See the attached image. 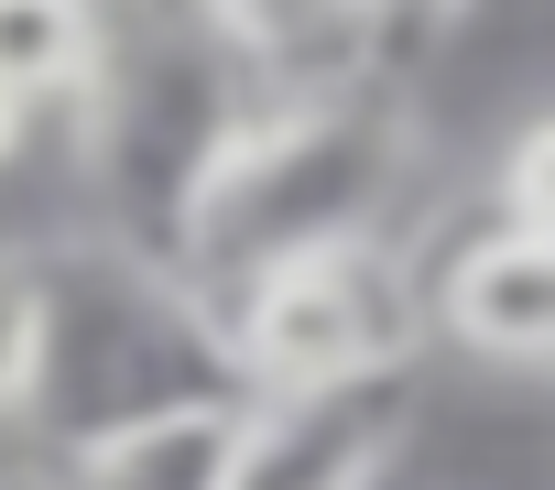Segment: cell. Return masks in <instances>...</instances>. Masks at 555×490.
Instances as JSON below:
<instances>
[{
  "mask_svg": "<svg viewBox=\"0 0 555 490\" xmlns=\"http://www.w3.org/2000/svg\"><path fill=\"white\" fill-rule=\"evenodd\" d=\"M23 284H34V360H23L12 436L34 457H77L99 436L240 403V360L218 338V306L175 262L77 229V240H44L23 262Z\"/></svg>",
  "mask_w": 555,
  "mask_h": 490,
  "instance_id": "cell-1",
  "label": "cell"
},
{
  "mask_svg": "<svg viewBox=\"0 0 555 490\" xmlns=\"http://www.w3.org/2000/svg\"><path fill=\"white\" fill-rule=\"evenodd\" d=\"M392 196H403V109L382 99V77L327 99H261L207 164V185L185 196L175 273L207 306H229L250 273L317 252V240L382 229Z\"/></svg>",
  "mask_w": 555,
  "mask_h": 490,
  "instance_id": "cell-2",
  "label": "cell"
},
{
  "mask_svg": "<svg viewBox=\"0 0 555 490\" xmlns=\"http://www.w3.org/2000/svg\"><path fill=\"white\" fill-rule=\"evenodd\" d=\"M250 109H261V88L240 77V55L185 12V0L109 12L99 77L77 88V164H88L99 240L175 262L185 196L207 185V164L229 153V131H240Z\"/></svg>",
  "mask_w": 555,
  "mask_h": 490,
  "instance_id": "cell-3",
  "label": "cell"
},
{
  "mask_svg": "<svg viewBox=\"0 0 555 490\" xmlns=\"http://www.w3.org/2000/svg\"><path fill=\"white\" fill-rule=\"evenodd\" d=\"M218 338L240 360V392H306V382H360L425 349L414 317V262L382 229L360 240H317V252L250 273L218 306Z\"/></svg>",
  "mask_w": 555,
  "mask_h": 490,
  "instance_id": "cell-4",
  "label": "cell"
},
{
  "mask_svg": "<svg viewBox=\"0 0 555 490\" xmlns=\"http://www.w3.org/2000/svg\"><path fill=\"white\" fill-rule=\"evenodd\" d=\"M414 425H425L414 360L360 382H306V392H240L218 490H392Z\"/></svg>",
  "mask_w": 555,
  "mask_h": 490,
  "instance_id": "cell-5",
  "label": "cell"
},
{
  "mask_svg": "<svg viewBox=\"0 0 555 490\" xmlns=\"http://www.w3.org/2000/svg\"><path fill=\"white\" fill-rule=\"evenodd\" d=\"M414 317L457 360H479L501 382H544V349H555V240L512 229V218L457 229L447 252L414 273Z\"/></svg>",
  "mask_w": 555,
  "mask_h": 490,
  "instance_id": "cell-6",
  "label": "cell"
},
{
  "mask_svg": "<svg viewBox=\"0 0 555 490\" xmlns=\"http://www.w3.org/2000/svg\"><path fill=\"white\" fill-rule=\"evenodd\" d=\"M185 12L240 55V77L261 99H327V88H371V12L360 0H185Z\"/></svg>",
  "mask_w": 555,
  "mask_h": 490,
  "instance_id": "cell-7",
  "label": "cell"
},
{
  "mask_svg": "<svg viewBox=\"0 0 555 490\" xmlns=\"http://www.w3.org/2000/svg\"><path fill=\"white\" fill-rule=\"evenodd\" d=\"M240 414V403H229ZM229 414H175V425H131V436H99L77 457H34V479L12 490H218L229 468Z\"/></svg>",
  "mask_w": 555,
  "mask_h": 490,
  "instance_id": "cell-8",
  "label": "cell"
},
{
  "mask_svg": "<svg viewBox=\"0 0 555 490\" xmlns=\"http://www.w3.org/2000/svg\"><path fill=\"white\" fill-rule=\"evenodd\" d=\"M99 0H0V99L12 109H77V88L99 77Z\"/></svg>",
  "mask_w": 555,
  "mask_h": 490,
  "instance_id": "cell-9",
  "label": "cell"
},
{
  "mask_svg": "<svg viewBox=\"0 0 555 490\" xmlns=\"http://www.w3.org/2000/svg\"><path fill=\"white\" fill-rule=\"evenodd\" d=\"M490 218L555 240V120H512V153H501V196H490Z\"/></svg>",
  "mask_w": 555,
  "mask_h": 490,
  "instance_id": "cell-10",
  "label": "cell"
},
{
  "mask_svg": "<svg viewBox=\"0 0 555 490\" xmlns=\"http://www.w3.org/2000/svg\"><path fill=\"white\" fill-rule=\"evenodd\" d=\"M360 12H371V55H382V66H403V55H425L436 34H457L468 0H360Z\"/></svg>",
  "mask_w": 555,
  "mask_h": 490,
  "instance_id": "cell-11",
  "label": "cell"
},
{
  "mask_svg": "<svg viewBox=\"0 0 555 490\" xmlns=\"http://www.w3.org/2000/svg\"><path fill=\"white\" fill-rule=\"evenodd\" d=\"M23 360H34V284H23V262H0V425L23 403Z\"/></svg>",
  "mask_w": 555,
  "mask_h": 490,
  "instance_id": "cell-12",
  "label": "cell"
},
{
  "mask_svg": "<svg viewBox=\"0 0 555 490\" xmlns=\"http://www.w3.org/2000/svg\"><path fill=\"white\" fill-rule=\"evenodd\" d=\"M23 131H34V109H12V99H0V164L23 153Z\"/></svg>",
  "mask_w": 555,
  "mask_h": 490,
  "instance_id": "cell-13",
  "label": "cell"
}]
</instances>
